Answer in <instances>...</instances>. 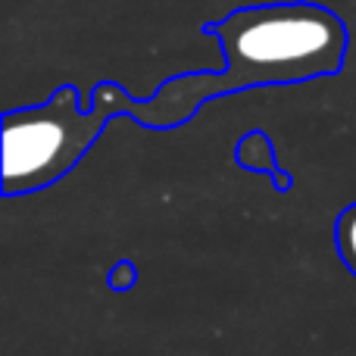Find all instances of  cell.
<instances>
[{
    "label": "cell",
    "instance_id": "obj_1",
    "mask_svg": "<svg viewBox=\"0 0 356 356\" xmlns=\"http://www.w3.org/2000/svg\"><path fill=\"white\" fill-rule=\"evenodd\" d=\"M228 60L225 88L291 85L334 75L344 63V25L316 3L241 6L213 29Z\"/></svg>",
    "mask_w": 356,
    "mask_h": 356
},
{
    "label": "cell",
    "instance_id": "obj_2",
    "mask_svg": "<svg viewBox=\"0 0 356 356\" xmlns=\"http://www.w3.org/2000/svg\"><path fill=\"white\" fill-rule=\"evenodd\" d=\"M100 110L81 113L79 91L60 88L47 104L3 116V194H29L63 178L100 131Z\"/></svg>",
    "mask_w": 356,
    "mask_h": 356
},
{
    "label": "cell",
    "instance_id": "obj_3",
    "mask_svg": "<svg viewBox=\"0 0 356 356\" xmlns=\"http://www.w3.org/2000/svg\"><path fill=\"white\" fill-rule=\"evenodd\" d=\"M334 238H338L341 259L347 263V269L356 272V207H350V209H344V213H341Z\"/></svg>",
    "mask_w": 356,
    "mask_h": 356
}]
</instances>
